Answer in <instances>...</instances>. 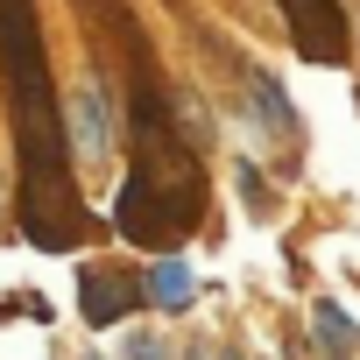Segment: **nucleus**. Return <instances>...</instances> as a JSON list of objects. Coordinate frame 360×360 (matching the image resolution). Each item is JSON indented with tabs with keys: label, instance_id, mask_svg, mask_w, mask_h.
Masks as SVG:
<instances>
[{
	"label": "nucleus",
	"instance_id": "f257e3e1",
	"mask_svg": "<svg viewBox=\"0 0 360 360\" xmlns=\"http://www.w3.org/2000/svg\"><path fill=\"white\" fill-rule=\"evenodd\" d=\"M0 85H8V120H15V191H22V240L43 255L78 248L85 205L71 184V120L50 78L43 50V15L36 0H0Z\"/></svg>",
	"mask_w": 360,
	"mask_h": 360
},
{
	"label": "nucleus",
	"instance_id": "6e6552de",
	"mask_svg": "<svg viewBox=\"0 0 360 360\" xmlns=\"http://www.w3.org/2000/svg\"><path fill=\"white\" fill-rule=\"evenodd\" d=\"M311 325H318V339L332 346V360H353V346H360V325H353V318H346L332 297H318V304H311Z\"/></svg>",
	"mask_w": 360,
	"mask_h": 360
},
{
	"label": "nucleus",
	"instance_id": "9d476101",
	"mask_svg": "<svg viewBox=\"0 0 360 360\" xmlns=\"http://www.w3.org/2000/svg\"><path fill=\"white\" fill-rule=\"evenodd\" d=\"M184 360H233V353H212V346H191Z\"/></svg>",
	"mask_w": 360,
	"mask_h": 360
},
{
	"label": "nucleus",
	"instance_id": "20e7f679",
	"mask_svg": "<svg viewBox=\"0 0 360 360\" xmlns=\"http://www.w3.org/2000/svg\"><path fill=\"white\" fill-rule=\"evenodd\" d=\"M64 120H71V148H78V155H106V148H113V134H120L113 92H106L99 78L71 85V99H64Z\"/></svg>",
	"mask_w": 360,
	"mask_h": 360
},
{
	"label": "nucleus",
	"instance_id": "7ed1b4c3",
	"mask_svg": "<svg viewBox=\"0 0 360 360\" xmlns=\"http://www.w3.org/2000/svg\"><path fill=\"white\" fill-rule=\"evenodd\" d=\"M283 15H290L297 57H311V64H346V15H339V0H283Z\"/></svg>",
	"mask_w": 360,
	"mask_h": 360
},
{
	"label": "nucleus",
	"instance_id": "423d86ee",
	"mask_svg": "<svg viewBox=\"0 0 360 360\" xmlns=\"http://www.w3.org/2000/svg\"><path fill=\"white\" fill-rule=\"evenodd\" d=\"M240 85H248V106H255V120H262V134H276V141H290V134H297V113H290V99H283V85H276L269 71H248Z\"/></svg>",
	"mask_w": 360,
	"mask_h": 360
},
{
	"label": "nucleus",
	"instance_id": "1a4fd4ad",
	"mask_svg": "<svg viewBox=\"0 0 360 360\" xmlns=\"http://www.w3.org/2000/svg\"><path fill=\"white\" fill-rule=\"evenodd\" d=\"M127 360H169V346H162L155 332H134V339H127Z\"/></svg>",
	"mask_w": 360,
	"mask_h": 360
},
{
	"label": "nucleus",
	"instance_id": "39448f33",
	"mask_svg": "<svg viewBox=\"0 0 360 360\" xmlns=\"http://www.w3.org/2000/svg\"><path fill=\"white\" fill-rule=\"evenodd\" d=\"M78 297H85L78 311H85V325H92V332L120 325V318H127V304H141V297H134V283H127V276H113V269H85Z\"/></svg>",
	"mask_w": 360,
	"mask_h": 360
},
{
	"label": "nucleus",
	"instance_id": "0eeeda50",
	"mask_svg": "<svg viewBox=\"0 0 360 360\" xmlns=\"http://www.w3.org/2000/svg\"><path fill=\"white\" fill-rule=\"evenodd\" d=\"M141 304H155V311H169V318L191 311V269L176 262V255H169V262H148V276H141Z\"/></svg>",
	"mask_w": 360,
	"mask_h": 360
},
{
	"label": "nucleus",
	"instance_id": "9b49d317",
	"mask_svg": "<svg viewBox=\"0 0 360 360\" xmlns=\"http://www.w3.org/2000/svg\"><path fill=\"white\" fill-rule=\"evenodd\" d=\"M0 226H8V176H0Z\"/></svg>",
	"mask_w": 360,
	"mask_h": 360
},
{
	"label": "nucleus",
	"instance_id": "f03ea898",
	"mask_svg": "<svg viewBox=\"0 0 360 360\" xmlns=\"http://www.w3.org/2000/svg\"><path fill=\"white\" fill-rule=\"evenodd\" d=\"M134 162H127V184H120V205H113V226L120 240L148 248L155 262H169L205 219V169H198V148L191 134L176 127V113L162 106V92H134Z\"/></svg>",
	"mask_w": 360,
	"mask_h": 360
}]
</instances>
